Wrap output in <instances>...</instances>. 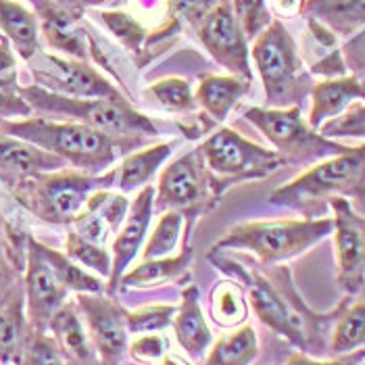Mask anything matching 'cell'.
I'll return each instance as SVG.
<instances>
[{"mask_svg":"<svg viewBox=\"0 0 365 365\" xmlns=\"http://www.w3.org/2000/svg\"><path fill=\"white\" fill-rule=\"evenodd\" d=\"M209 259L230 278L245 286L249 307L265 328L290 342L299 353L317 359L328 357L330 336L340 303L326 313L311 309L292 280L290 267H286L284 263H259L257 267H245L240 263H234L232 259L213 253H209Z\"/></svg>","mask_w":365,"mask_h":365,"instance_id":"1","label":"cell"},{"mask_svg":"<svg viewBox=\"0 0 365 365\" xmlns=\"http://www.w3.org/2000/svg\"><path fill=\"white\" fill-rule=\"evenodd\" d=\"M4 134L31 142L63 159L67 168L90 175L107 173L115 161L144 146L140 136H111L76 121H58L40 115L0 123Z\"/></svg>","mask_w":365,"mask_h":365,"instance_id":"2","label":"cell"},{"mask_svg":"<svg viewBox=\"0 0 365 365\" xmlns=\"http://www.w3.org/2000/svg\"><path fill=\"white\" fill-rule=\"evenodd\" d=\"M334 198L365 202V144L315 163L269 195L274 207L322 217Z\"/></svg>","mask_w":365,"mask_h":365,"instance_id":"3","label":"cell"},{"mask_svg":"<svg viewBox=\"0 0 365 365\" xmlns=\"http://www.w3.org/2000/svg\"><path fill=\"white\" fill-rule=\"evenodd\" d=\"M334 230L332 217L261 220L234 225L215 242L211 253L238 251L257 257L263 265H282L317 247Z\"/></svg>","mask_w":365,"mask_h":365,"instance_id":"4","label":"cell"},{"mask_svg":"<svg viewBox=\"0 0 365 365\" xmlns=\"http://www.w3.org/2000/svg\"><path fill=\"white\" fill-rule=\"evenodd\" d=\"M19 92L31 107L34 115L40 117L84 123L88 128L111 136L155 138L159 134L153 119L136 111L128 103V98H76L56 94L36 84L21 86Z\"/></svg>","mask_w":365,"mask_h":365,"instance_id":"5","label":"cell"},{"mask_svg":"<svg viewBox=\"0 0 365 365\" xmlns=\"http://www.w3.org/2000/svg\"><path fill=\"white\" fill-rule=\"evenodd\" d=\"M103 188H113V169L103 175H90L63 168L29 178L11 195L36 220L51 225H71L90 197Z\"/></svg>","mask_w":365,"mask_h":365,"instance_id":"6","label":"cell"},{"mask_svg":"<svg viewBox=\"0 0 365 365\" xmlns=\"http://www.w3.org/2000/svg\"><path fill=\"white\" fill-rule=\"evenodd\" d=\"M251 58L272 109L301 107L309 96L311 80L303 67L297 42L280 19H274L253 40Z\"/></svg>","mask_w":365,"mask_h":365,"instance_id":"7","label":"cell"},{"mask_svg":"<svg viewBox=\"0 0 365 365\" xmlns=\"http://www.w3.org/2000/svg\"><path fill=\"white\" fill-rule=\"evenodd\" d=\"M198 148L217 198L236 184L263 180L284 168L276 150L255 144L232 128H220Z\"/></svg>","mask_w":365,"mask_h":365,"instance_id":"8","label":"cell"},{"mask_svg":"<svg viewBox=\"0 0 365 365\" xmlns=\"http://www.w3.org/2000/svg\"><path fill=\"white\" fill-rule=\"evenodd\" d=\"M245 119L272 142L284 165H315L349 150V146L313 130L301 115V107H251L245 111Z\"/></svg>","mask_w":365,"mask_h":365,"instance_id":"9","label":"cell"},{"mask_svg":"<svg viewBox=\"0 0 365 365\" xmlns=\"http://www.w3.org/2000/svg\"><path fill=\"white\" fill-rule=\"evenodd\" d=\"M217 202L220 198L213 192L200 148L182 155L161 171L159 186L155 188V209L198 217L211 211Z\"/></svg>","mask_w":365,"mask_h":365,"instance_id":"10","label":"cell"},{"mask_svg":"<svg viewBox=\"0 0 365 365\" xmlns=\"http://www.w3.org/2000/svg\"><path fill=\"white\" fill-rule=\"evenodd\" d=\"M28 65L34 84L56 94L76 98H125L96 67L80 58L40 51Z\"/></svg>","mask_w":365,"mask_h":365,"instance_id":"11","label":"cell"},{"mask_svg":"<svg viewBox=\"0 0 365 365\" xmlns=\"http://www.w3.org/2000/svg\"><path fill=\"white\" fill-rule=\"evenodd\" d=\"M76 305L101 365H121L128 353V311L103 292H80Z\"/></svg>","mask_w":365,"mask_h":365,"instance_id":"12","label":"cell"},{"mask_svg":"<svg viewBox=\"0 0 365 365\" xmlns=\"http://www.w3.org/2000/svg\"><path fill=\"white\" fill-rule=\"evenodd\" d=\"M197 36L205 51L222 65L230 76L253 82L251 48L245 31L240 28L230 0L217 2L197 26Z\"/></svg>","mask_w":365,"mask_h":365,"instance_id":"13","label":"cell"},{"mask_svg":"<svg viewBox=\"0 0 365 365\" xmlns=\"http://www.w3.org/2000/svg\"><path fill=\"white\" fill-rule=\"evenodd\" d=\"M334 220L336 282L344 297H355L365 286V215L357 213L346 198L330 202Z\"/></svg>","mask_w":365,"mask_h":365,"instance_id":"14","label":"cell"},{"mask_svg":"<svg viewBox=\"0 0 365 365\" xmlns=\"http://www.w3.org/2000/svg\"><path fill=\"white\" fill-rule=\"evenodd\" d=\"M26 311L31 330L48 332V324L63 303L69 299V290L56 280L48 261L42 257L34 236L28 238V257L24 269Z\"/></svg>","mask_w":365,"mask_h":365,"instance_id":"15","label":"cell"},{"mask_svg":"<svg viewBox=\"0 0 365 365\" xmlns=\"http://www.w3.org/2000/svg\"><path fill=\"white\" fill-rule=\"evenodd\" d=\"M38 17L42 42L56 55L86 61L90 56V34L82 28L80 15L63 6L58 0H29Z\"/></svg>","mask_w":365,"mask_h":365,"instance_id":"16","label":"cell"},{"mask_svg":"<svg viewBox=\"0 0 365 365\" xmlns=\"http://www.w3.org/2000/svg\"><path fill=\"white\" fill-rule=\"evenodd\" d=\"M153 211H155V186L146 184L136 195V198L130 202V211L113 238L111 276H109V284H107L111 294L117 292L119 280L132 265L134 257L142 251V242L146 238Z\"/></svg>","mask_w":365,"mask_h":365,"instance_id":"17","label":"cell"},{"mask_svg":"<svg viewBox=\"0 0 365 365\" xmlns=\"http://www.w3.org/2000/svg\"><path fill=\"white\" fill-rule=\"evenodd\" d=\"M63 168H67V163L56 155L0 130V182L9 192L34 175Z\"/></svg>","mask_w":365,"mask_h":365,"instance_id":"18","label":"cell"},{"mask_svg":"<svg viewBox=\"0 0 365 365\" xmlns=\"http://www.w3.org/2000/svg\"><path fill=\"white\" fill-rule=\"evenodd\" d=\"M197 217H186L184 225V249L178 255H169L163 259H148L140 263L138 267H134L132 272H125L123 278L119 280L121 290H148V288H157V286H165L169 282L180 280L188 267L195 261V249L190 245V234L195 227ZM117 288V290H119Z\"/></svg>","mask_w":365,"mask_h":365,"instance_id":"19","label":"cell"},{"mask_svg":"<svg viewBox=\"0 0 365 365\" xmlns=\"http://www.w3.org/2000/svg\"><path fill=\"white\" fill-rule=\"evenodd\" d=\"M309 125L319 132V128L338 115L346 111L357 101H365V82L357 76H340L326 78L311 86Z\"/></svg>","mask_w":365,"mask_h":365,"instance_id":"20","label":"cell"},{"mask_svg":"<svg viewBox=\"0 0 365 365\" xmlns=\"http://www.w3.org/2000/svg\"><path fill=\"white\" fill-rule=\"evenodd\" d=\"M24 278L0 297V364L17 365L29 336Z\"/></svg>","mask_w":365,"mask_h":365,"instance_id":"21","label":"cell"},{"mask_svg":"<svg viewBox=\"0 0 365 365\" xmlns=\"http://www.w3.org/2000/svg\"><path fill=\"white\" fill-rule=\"evenodd\" d=\"M48 332L53 334L69 365H101L76 301L61 305L48 324Z\"/></svg>","mask_w":365,"mask_h":365,"instance_id":"22","label":"cell"},{"mask_svg":"<svg viewBox=\"0 0 365 365\" xmlns=\"http://www.w3.org/2000/svg\"><path fill=\"white\" fill-rule=\"evenodd\" d=\"M0 36L26 63L44 51L38 17L19 0H0Z\"/></svg>","mask_w":365,"mask_h":365,"instance_id":"23","label":"cell"},{"mask_svg":"<svg viewBox=\"0 0 365 365\" xmlns=\"http://www.w3.org/2000/svg\"><path fill=\"white\" fill-rule=\"evenodd\" d=\"M171 326H173L180 346L195 359H200L207 353V349L213 344V332L202 315L200 301H198V288L195 284L182 290V301L175 307Z\"/></svg>","mask_w":365,"mask_h":365,"instance_id":"24","label":"cell"},{"mask_svg":"<svg viewBox=\"0 0 365 365\" xmlns=\"http://www.w3.org/2000/svg\"><path fill=\"white\" fill-rule=\"evenodd\" d=\"M175 144L178 140L161 142V144H153L146 148L142 146L138 150L125 155L121 159V163L113 169V186L125 195V192H134L144 184H148L153 180V175L159 171V168L168 161Z\"/></svg>","mask_w":365,"mask_h":365,"instance_id":"25","label":"cell"},{"mask_svg":"<svg viewBox=\"0 0 365 365\" xmlns=\"http://www.w3.org/2000/svg\"><path fill=\"white\" fill-rule=\"evenodd\" d=\"M251 84L253 82L238 78V76H230V73L207 76L200 80L195 98H197V105H200L202 111L209 115V119L222 123L240 103V98L249 94Z\"/></svg>","mask_w":365,"mask_h":365,"instance_id":"26","label":"cell"},{"mask_svg":"<svg viewBox=\"0 0 365 365\" xmlns=\"http://www.w3.org/2000/svg\"><path fill=\"white\" fill-rule=\"evenodd\" d=\"M355 351H365V286L359 294L344 297L340 301L328 355L340 357Z\"/></svg>","mask_w":365,"mask_h":365,"instance_id":"27","label":"cell"},{"mask_svg":"<svg viewBox=\"0 0 365 365\" xmlns=\"http://www.w3.org/2000/svg\"><path fill=\"white\" fill-rule=\"evenodd\" d=\"M301 13L336 38H349L365 26V0H305Z\"/></svg>","mask_w":365,"mask_h":365,"instance_id":"28","label":"cell"},{"mask_svg":"<svg viewBox=\"0 0 365 365\" xmlns=\"http://www.w3.org/2000/svg\"><path fill=\"white\" fill-rule=\"evenodd\" d=\"M259 357V336L251 324L232 328L220 338L202 365H253Z\"/></svg>","mask_w":365,"mask_h":365,"instance_id":"29","label":"cell"},{"mask_svg":"<svg viewBox=\"0 0 365 365\" xmlns=\"http://www.w3.org/2000/svg\"><path fill=\"white\" fill-rule=\"evenodd\" d=\"M209 309H211L213 322L222 328L232 330V328L247 324L251 307H249L245 286L238 280L217 282L215 288L211 290Z\"/></svg>","mask_w":365,"mask_h":365,"instance_id":"30","label":"cell"},{"mask_svg":"<svg viewBox=\"0 0 365 365\" xmlns=\"http://www.w3.org/2000/svg\"><path fill=\"white\" fill-rule=\"evenodd\" d=\"M38 242V249L42 257L48 261L51 269L55 272L56 280L61 282L69 292H103L105 290V284L94 278V274H88L84 267H80L73 259H69L65 253L55 251L51 247H46L44 242L36 240Z\"/></svg>","mask_w":365,"mask_h":365,"instance_id":"31","label":"cell"},{"mask_svg":"<svg viewBox=\"0 0 365 365\" xmlns=\"http://www.w3.org/2000/svg\"><path fill=\"white\" fill-rule=\"evenodd\" d=\"M98 17L132 56L138 58L142 55L144 46L148 44V29L144 28L138 17L125 11H101Z\"/></svg>","mask_w":365,"mask_h":365,"instance_id":"32","label":"cell"},{"mask_svg":"<svg viewBox=\"0 0 365 365\" xmlns=\"http://www.w3.org/2000/svg\"><path fill=\"white\" fill-rule=\"evenodd\" d=\"M184 222H186L184 213H180V211H165L161 215L157 227H155V232L150 234L144 251H142L144 261H148V259H163V257H169V255L173 253L178 242H180V238H182Z\"/></svg>","mask_w":365,"mask_h":365,"instance_id":"33","label":"cell"},{"mask_svg":"<svg viewBox=\"0 0 365 365\" xmlns=\"http://www.w3.org/2000/svg\"><path fill=\"white\" fill-rule=\"evenodd\" d=\"M65 255L69 259H73L78 265L88 267V269H92L98 276L109 280V276H111V255L103 245L90 242V240L82 238L78 232L69 230L67 238H65Z\"/></svg>","mask_w":365,"mask_h":365,"instance_id":"34","label":"cell"},{"mask_svg":"<svg viewBox=\"0 0 365 365\" xmlns=\"http://www.w3.org/2000/svg\"><path fill=\"white\" fill-rule=\"evenodd\" d=\"M144 94L153 96L163 109L175 113H188L197 107V98L190 84L182 78H165L150 84Z\"/></svg>","mask_w":365,"mask_h":365,"instance_id":"35","label":"cell"},{"mask_svg":"<svg viewBox=\"0 0 365 365\" xmlns=\"http://www.w3.org/2000/svg\"><path fill=\"white\" fill-rule=\"evenodd\" d=\"M17 365H69L65 355L61 353L56 340L48 332L29 330L26 346Z\"/></svg>","mask_w":365,"mask_h":365,"instance_id":"36","label":"cell"},{"mask_svg":"<svg viewBox=\"0 0 365 365\" xmlns=\"http://www.w3.org/2000/svg\"><path fill=\"white\" fill-rule=\"evenodd\" d=\"M230 4H232V11L245 31L247 40H255L274 21L267 0H230Z\"/></svg>","mask_w":365,"mask_h":365,"instance_id":"37","label":"cell"},{"mask_svg":"<svg viewBox=\"0 0 365 365\" xmlns=\"http://www.w3.org/2000/svg\"><path fill=\"white\" fill-rule=\"evenodd\" d=\"M178 305H146L128 313V332L130 334H150L163 332L171 326Z\"/></svg>","mask_w":365,"mask_h":365,"instance_id":"38","label":"cell"},{"mask_svg":"<svg viewBox=\"0 0 365 365\" xmlns=\"http://www.w3.org/2000/svg\"><path fill=\"white\" fill-rule=\"evenodd\" d=\"M319 134L326 138H364L365 140V105H351L336 119L324 123L319 128Z\"/></svg>","mask_w":365,"mask_h":365,"instance_id":"39","label":"cell"},{"mask_svg":"<svg viewBox=\"0 0 365 365\" xmlns=\"http://www.w3.org/2000/svg\"><path fill=\"white\" fill-rule=\"evenodd\" d=\"M128 353L138 364H153L163 359L169 353V340L161 332H150L134 338L128 346Z\"/></svg>","mask_w":365,"mask_h":365,"instance_id":"40","label":"cell"},{"mask_svg":"<svg viewBox=\"0 0 365 365\" xmlns=\"http://www.w3.org/2000/svg\"><path fill=\"white\" fill-rule=\"evenodd\" d=\"M19 88L0 86V123L15 121V119H26V117L34 115L31 107L26 103V98L21 96Z\"/></svg>","mask_w":365,"mask_h":365,"instance_id":"41","label":"cell"},{"mask_svg":"<svg viewBox=\"0 0 365 365\" xmlns=\"http://www.w3.org/2000/svg\"><path fill=\"white\" fill-rule=\"evenodd\" d=\"M217 2H222V0H168V4L171 6V13L184 17L195 28Z\"/></svg>","mask_w":365,"mask_h":365,"instance_id":"42","label":"cell"},{"mask_svg":"<svg viewBox=\"0 0 365 365\" xmlns=\"http://www.w3.org/2000/svg\"><path fill=\"white\" fill-rule=\"evenodd\" d=\"M344 63L349 67H353V76H357L359 80L365 82V31L357 34L355 38H351L346 42V46L342 48Z\"/></svg>","mask_w":365,"mask_h":365,"instance_id":"43","label":"cell"},{"mask_svg":"<svg viewBox=\"0 0 365 365\" xmlns=\"http://www.w3.org/2000/svg\"><path fill=\"white\" fill-rule=\"evenodd\" d=\"M365 359V351H355L349 355H340V357H332V359H317L305 353H294L288 357L286 365H361Z\"/></svg>","mask_w":365,"mask_h":365,"instance_id":"44","label":"cell"},{"mask_svg":"<svg viewBox=\"0 0 365 365\" xmlns=\"http://www.w3.org/2000/svg\"><path fill=\"white\" fill-rule=\"evenodd\" d=\"M63 6H67L69 11H73L76 15H84L86 9H90V6H98V4H105V2H109V0H58Z\"/></svg>","mask_w":365,"mask_h":365,"instance_id":"45","label":"cell"},{"mask_svg":"<svg viewBox=\"0 0 365 365\" xmlns=\"http://www.w3.org/2000/svg\"><path fill=\"white\" fill-rule=\"evenodd\" d=\"M305 0H276V9L282 15H297L303 11Z\"/></svg>","mask_w":365,"mask_h":365,"instance_id":"46","label":"cell"},{"mask_svg":"<svg viewBox=\"0 0 365 365\" xmlns=\"http://www.w3.org/2000/svg\"><path fill=\"white\" fill-rule=\"evenodd\" d=\"M161 365H192L188 359H184V357H180V355H173V353H168L165 357H163V364Z\"/></svg>","mask_w":365,"mask_h":365,"instance_id":"47","label":"cell"},{"mask_svg":"<svg viewBox=\"0 0 365 365\" xmlns=\"http://www.w3.org/2000/svg\"><path fill=\"white\" fill-rule=\"evenodd\" d=\"M361 365H365V359H364V364H361Z\"/></svg>","mask_w":365,"mask_h":365,"instance_id":"48","label":"cell"}]
</instances>
